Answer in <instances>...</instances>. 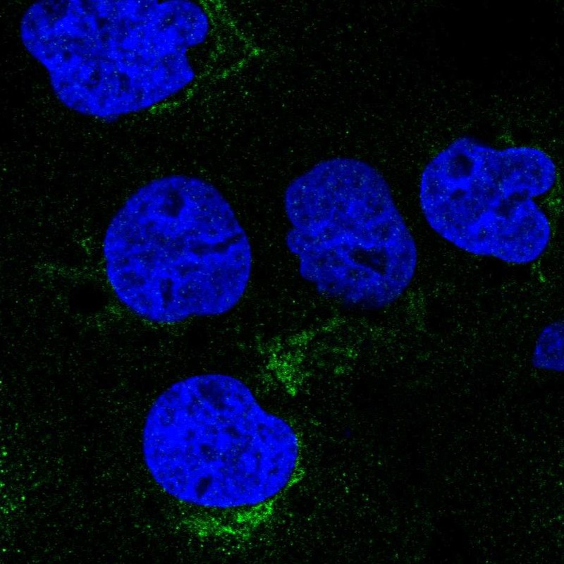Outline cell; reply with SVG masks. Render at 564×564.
<instances>
[{
    "instance_id": "3",
    "label": "cell",
    "mask_w": 564,
    "mask_h": 564,
    "mask_svg": "<svg viewBox=\"0 0 564 564\" xmlns=\"http://www.w3.org/2000/svg\"><path fill=\"white\" fill-rule=\"evenodd\" d=\"M142 453L167 494L228 509L281 493L298 467L300 443L289 422L244 381L208 372L177 380L157 396L144 420Z\"/></svg>"
},
{
    "instance_id": "4",
    "label": "cell",
    "mask_w": 564,
    "mask_h": 564,
    "mask_svg": "<svg viewBox=\"0 0 564 564\" xmlns=\"http://www.w3.org/2000/svg\"><path fill=\"white\" fill-rule=\"evenodd\" d=\"M286 245L301 278L347 308L391 307L416 275L418 252L388 183L352 157L318 162L286 187Z\"/></svg>"
},
{
    "instance_id": "2",
    "label": "cell",
    "mask_w": 564,
    "mask_h": 564,
    "mask_svg": "<svg viewBox=\"0 0 564 564\" xmlns=\"http://www.w3.org/2000/svg\"><path fill=\"white\" fill-rule=\"evenodd\" d=\"M102 255L116 298L158 324L230 312L252 270L248 236L229 202L212 183L183 174L132 192L107 223Z\"/></svg>"
},
{
    "instance_id": "1",
    "label": "cell",
    "mask_w": 564,
    "mask_h": 564,
    "mask_svg": "<svg viewBox=\"0 0 564 564\" xmlns=\"http://www.w3.org/2000/svg\"><path fill=\"white\" fill-rule=\"evenodd\" d=\"M215 25L200 1L48 0L30 4L20 41L68 109L113 120L174 102L202 71Z\"/></svg>"
},
{
    "instance_id": "5",
    "label": "cell",
    "mask_w": 564,
    "mask_h": 564,
    "mask_svg": "<svg viewBox=\"0 0 564 564\" xmlns=\"http://www.w3.org/2000/svg\"><path fill=\"white\" fill-rule=\"evenodd\" d=\"M557 178L555 161L538 147H496L464 135L424 166L419 205L429 227L458 249L527 265L549 245L551 224L538 200Z\"/></svg>"
},
{
    "instance_id": "6",
    "label": "cell",
    "mask_w": 564,
    "mask_h": 564,
    "mask_svg": "<svg viewBox=\"0 0 564 564\" xmlns=\"http://www.w3.org/2000/svg\"><path fill=\"white\" fill-rule=\"evenodd\" d=\"M532 367L539 372L560 374L564 371V324L554 319L537 333L530 355Z\"/></svg>"
}]
</instances>
